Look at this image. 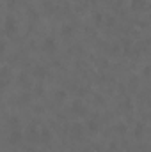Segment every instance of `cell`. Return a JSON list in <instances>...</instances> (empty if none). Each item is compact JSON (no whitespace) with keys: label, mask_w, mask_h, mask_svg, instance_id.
I'll list each match as a JSON object with an SVG mask.
<instances>
[{"label":"cell","mask_w":151,"mask_h":152,"mask_svg":"<svg viewBox=\"0 0 151 152\" xmlns=\"http://www.w3.org/2000/svg\"><path fill=\"white\" fill-rule=\"evenodd\" d=\"M46 73H48V71H46L44 66H36V67H34V76H37V78H44Z\"/></svg>","instance_id":"ba28073f"},{"label":"cell","mask_w":151,"mask_h":152,"mask_svg":"<svg viewBox=\"0 0 151 152\" xmlns=\"http://www.w3.org/2000/svg\"><path fill=\"white\" fill-rule=\"evenodd\" d=\"M107 23H109V25H114V18H112V16H109V18H107Z\"/></svg>","instance_id":"cb8c5ba5"},{"label":"cell","mask_w":151,"mask_h":152,"mask_svg":"<svg viewBox=\"0 0 151 152\" xmlns=\"http://www.w3.org/2000/svg\"><path fill=\"white\" fill-rule=\"evenodd\" d=\"M71 112L75 113V115H85L87 113V108L82 104V101H73V104H71Z\"/></svg>","instance_id":"277c9868"},{"label":"cell","mask_w":151,"mask_h":152,"mask_svg":"<svg viewBox=\"0 0 151 152\" xmlns=\"http://www.w3.org/2000/svg\"><path fill=\"white\" fill-rule=\"evenodd\" d=\"M36 94H39V96L43 94V87H41V85H39V87H36Z\"/></svg>","instance_id":"7402d4cb"},{"label":"cell","mask_w":151,"mask_h":152,"mask_svg":"<svg viewBox=\"0 0 151 152\" xmlns=\"http://www.w3.org/2000/svg\"><path fill=\"white\" fill-rule=\"evenodd\" d=\"M116 129H117L121 135H125V133H126V126H125V124H117V126H116Z\"/></svg>","instance_id":"ac0fdd59"},{"label":"cell","mask_w":151,"mask_h":152,"mask_svg":"<svg viewBox=\"0 0 151 152\" xmlns=\"http://www.w3.org/2000/svg\"><path fill=\"white\" fill-rule=\"evenodd\" d=\"M50 140H52V131L50 129H41L39 131V142H43V143H50Z\"/></svg>","instance_id":"52a82bcc"},{"label":"cell","mask_w":151,"mask_h":152,"mask_svg":"<svg viewBox=\"0 0 151 152\" xmlns=\"http://www.w3.org/2000/svg\"><path fill=\"white\" fill-rule=\"evenodd\" d=\"M93 19H94V23H101V14L100 12H94L93 14Z\"/></svg>","instance_id":"ffe728a7"},{"label":"cell","mask_w":151,"mask_h":152,"mask_svg":"<svg viewBox=\"0 0 151 152\" xmlns=\"http://www.w3.org/2000/svg\"><path fill=\"white\" fill-rule=\"evenodd\" d=\"M123 108H125L126 112H130V110H132V101H130V99H125V103H123Z\"/></svg>","instance_id":"e0dca14e"},{"label":"cell","mask_w":151,"mask_h":152,"mask_svg":"<svg viewBox=\"0 0 151 152\" xmlns=\"http://www.w3.org/2000/svg\"><path fill=\"white\" fill-rule=\"evenodd\" d=\"M55 99L57 101H64L66 99V90H57L55 92Z\"/></svg>","instance_id":"7c38bea8"},{"label":"cell","mask_w":151,"mask_h":152,"mask_svg":"<svg viewBox=\"0 0 151 152\" xmlns=\"http://www.w3.org/2000/svg\"><path fill=\"white\" fill-rule=\"evenodd\" d=\"M87 128H89V131H98V124H96V120H89L87 122Z\"/></svg>","instance_id":"4fadbf2b"},{"label":"cell","mask_w":151,"mask_h":152,"mask_svg":"<svg viewBox=\"0 0 151 152\" xmlns=\"http://www.w3.org/2000/svg\"><path fill=\"white\" fill-rule=\"evenodd\" d=\"M20 101H21V103H28V101H30V94H28V92L21 94V96H20Z\"/></svg>","instance_id":"9a60e30c"},{"label":"cell","mask_w":151,"mask_h":152,"mask_svg":"<svg viewBox=\"0 0 151 152\" xmlns=\"http://www.w3.org/2000/svg\"><path fill=\"white\" fill-rule=\"evenodd\" d=\"M69 133H71V138L73 140H80L82 135H84V126L82 124H73L69 128Z\"/></svg>","instance_id":"3957f363"},{"label":"cell","mask_w":151,"mask_h":152,"mask_svg":"<svg viewBox=\"0 0 151 152\" xmlns=\"http://www.w3.org/2000/svg\"><path fill=\"white\" fill-rule=\"evenodd\" d=\"M11 73V69L9 67H2L0 69V78H7V74Z\"/></svg>","instance_id":"5bb4252c"},{"label":"cell","mask_w":151,"mask_h":152,"mask_svg":"<svg viewBox=\"0 0 151 152\" xmlns=\"http://www.w3.org/2000/svg\"><path fill=\"white\" fill-rule=\"evenodd\" d=\"M43 48L50 53V51H55V48H57V43H55V39L53 37H44V41H43Z\"/></svg>","instance_id":"8992f818"},{"label":"cell","mask_w":151,"mask_h":152,"mask_svg":"<svg viewBox=\"0 0 151 152\" xmlns=\"http://www.w3.org/2000/svg\"><path fill=\"white\" fill-rule=\"evenodd\" d=\"M25 152H37V151H34V149H27Z\"/></svg>","instance_id":"d4e9b609"},{"label":"cell","mask_w":151,"mask_h":152,"mask_svg":"<svg viewBox=\"0 0 151 152\" xmlns=\"http://www.w3.org/2000/svg\"><path fill=\"white\" fill-rule=\"evenodd\" d=\"M142 131H144V126L142 124H139L137 128H135V136L139 138V136H142Z\"/></svg>","instance_id":"2e32d148"},{"label":"cell","mask_w":151,"mask_h":152,"mask_svg":"<svg viewBox=\"0 0 151 152\" xmlns=\"http://www.w3.org/2000/svg\"><path fill=\"white\" fill-rule=\"evenodd\" d=\"M4 50H5V43L0 41V53H4Z\"/></svg>","instance_id":"603a6c76"},{"label":"cell","mask_w":151,"mask_h":152,"mask_svg":"<svg viewBox=\"0 0 151 152\" xmlns=\"http://www.w3.org/2000/svg\"><path fill=\"white\" fill-rule=\"evenodd\" d=\"M20 83H21V85H28V78H27L25 74H21V76H20Z\"/></svg>","instance_id":"44dd1931"},{"label":"cell","mask_w":151,"mask_h":152,"mask_svg":"<svg viewBox=\"0 0 151 152\" xmlns=\"http://www.w3.org/2000/svg\"><path fill=\"white\" fill-rule=\"evenodd\" d=\"M146 7V0H132V9L133 11H141Z\"/></svg>","instance_id":"9c48e42d"},{"label":"cell","mask_w":151,"mask_h":152,"mask_svg":"<svg viewBox=\"0 0 151 152\" xmlns=\"http://www.w3.org/2000/svg\"><path fill=\"white\" fill-rule=\"evenodd\" d=\"M5 32L7 34H14L16 32V19L12 16H7L5 18Z\"/></svg>","instance_id":"5b68a950"},{"label":"cell","mask_w":151,"mask_h":152,"mask_svg":"<svg viewBox=\"0 0 151 152\" xmlns=\"http://www.w3.org/2000/svg\"><path fill=\"white\" fill-rule=\"evenodd\" d=\"M21 140H23V133L20 129H12L9 133V143L11 145H18V143H21Z\"/></svg>","instance_id":"7a4b0ae2"},{"label":"cell","mask_w":151,"mask_h":152,"mask_svg":"<svg viewBox=\"0 0 151 152\" xmlns=\"http://www.w3.org/2000/svg\"><path fill=\"white\" fill-rule=\"evenodd\" d=\"M7 85H9V80H7V78H0V90L5 89Z\"/></svg>","instance_id":"d6986e66"},{"label":"cell","mask_w":151,"mask_h":152,"mask_svg":"<svg viewBox=\"0 0 151 152\" xmlns=\"http://www.w3.org/2000/svg\"><path fill=\"white\" fill-rule=\"evenodd\" d=\"M9 126L12 128V129H20V119L16 117V115H12V117H9Z\"/></svg>","instance_id":"30bf717a"},{"label":"cell","mask_w":151,"mask_h":152,"mask_svg":"<svg viewBox=\"0 0 151 152\" xmlns=\"http://www.w3.org/2000/svg\"><path fill=\"white\" fill-rule=\"evenodd\" d=\"M25 138L28 140V142H37L39 140V133H37V128H36V124H30L28 128H27V135H25Z\"/></svg>","instance_id":"6da1fadb"},{"label":"cell","mask_w":151,"mask_h":152,"mask_svg":"<svg viewBox=\"0 0 151 152\" xmlns=\"http://www.w3.org/2000/svg\"><path fill=\"white\" fill-rule=\"evenodd\" d=\"M73 34V27L71 25H64L62 27V35H71Z\"/></svg>","instance_id":"8fae6325"}]
</instances>
